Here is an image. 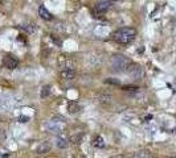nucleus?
Returning a JSON list of instances; mask_svg holds the SVG:
<instances>
[{"mask_svg":"<svg viewBox=\"0 0 176 158\" xmlns=\"http://www.w3.org/2000/svg\"><path fill=\"white\" fill-rule=\"evenodd\" d=\"M28 120H29V117L28 116H23V115H21V116H19V119H17V121L19 123H23V124L28 123Z\"/></svg>","mask_w":176,"mask_h":158,"instance_id":"22","label":"nucleus"},{"mask_svg":"<svg viewBox=\"0 0 176 158\" xmlns=\"http://www.w3.org/2000/svg\"><path fill=\"white\" fill-rule=\"evenodd\" d=\"M133 158H151V155H150L147 152H139V153H136Z\"/></svg>","mask_w":176,"mask_h":158,"instance_id":"19","label":"nucleus"},{"mask_svg":"<svg viewBox=\"0 0 176 158\" xmlns=\"http://www.w3.org/2000/svg\"><path fill=\"white\" fill-rule=\"evenodd\" d=\"M9 155L8 154H3V153H0V158H8Z\"/></svg>","mask_w":176,"mask_h":158,"instance_id":"24","label":"nucleus"},{"mask_svg":"<svg viewBox=\"0 0 176 158\" xmlns=\"http://www.w3.org/2000/svg\"><path fill=\"white\" fill-rule=\"evenodd\" d=\"M93 33H94V36H97L99 38L106 37V36L110 34V26L107 24H102V22L101 24H97L94 26V29H93Z\"/></svg>","mask_w":176,"mask_h":158,"instance_id":"6","label":"nucleus"},{"mask_svg":"<svg viewBox=\"0 0 176 158\" xmlns=\"http://www.w3.org/2000/svg\"><path fill=\"white\" fill-rule=\"evenodd\" d=\"M64 128H65V119L64 117L52 119L45 124V129L49 133H60L64 131Z\"/></svg>","mask_w":176,"mask_h":158,"instance_id":"3","label":"nucleus"},{"mask_svg":"<svg viewBox=\"0 0 176 158\" xmlns=\"http://www.w3.org/2000/svg\"><path fill=\"white\" fill-rule=\"evenodd\" d=\"M38 15H40V17L44 19V20H52V19H53V16L50 15V12H49L45 7H42V5L38 8Z\"/></svg>","mask_w":176,"mask_h":158,"instance_id":"13","label":"nucleus"},{"mask_svg":"<svg viewBox=\"0 0 176 158\" xmlns=\"http://www.w3.org/2000/svg\"><path fill=\"white\" fill-rule=\"evenodd\" d=\"M49 150H50V144H49L48 141H45V142H41L40 145L37 146L36 153H37V154H47Z\"/></svg>","mask_w":176,"mask_h":158,"instance_id":"12","label":"nucleus"},{"mask_svg":"<svg viewBox=\"0 0 176 158\" xmlns=\"http://www.w3.org/2000/svg\"><path fill=\"white\" fill-rule=\"evenodd\" d=\"M3 65H4V67H5V69H8V70H13V69H16V67H17L19 62H17V59H16V58H13V57H5Z\"/></svg>","mask_w":176,"mask_h":158,"instance_id":"8","label":"nucleus"},{"mask_svg":"<svg viewBox=\"0 0 176 158\" xmlns=\"http://www.w3.org/2000/svg\"><path fill=\"white\" fill-rule=\"evenodd\" d=\"M80 109H81V107H80V104L77 102H69L68 103V111H69V113H78Z\"/></svg>","mask_w":176,"mask_h":158,"instance_id":"14","label":"nucleus"},{"mask_svg":"<svg viewBox=\"0 0 176 158\" xmlns=\"http://www.w3.org/2000/svg\"><path fill=\"white\" fill-rule=\"evenodd\" d=\"M110 63H111V67L114 71H121V73L122 71H126L128 69V66L131 65L130 59L123 54H114L111 57Z\"/></svg>","mask_w":176,"mask_h":158,"instance_id":"2","label":"nucleus"},{"mask_svg":"<svg viewBox=\"0 0 176 158\" xmlns=\"http://www.w3.org/2000/svg\"><path fill=\"white\" fill-rule=\"evenodd\" d=\"M109 8H110V3H109V2H99V3L95 5V8L92 11L93 17H95V19L102 17V16H103L105 13L109 11Z\"/></svg>","mask_w":176,"mask_h":158,"instance_id":"4","label":"nucleus"},{"mask_svg":"<svg viewBox=\"0 0 176 158\" xmlns=\"http://www.w3.org/2000/svg\"><path fill=\"white\" fill-rule=\"evenodd\" d=\"M58 66H60L62 70H68V69L69 70H74V67H76L73 59L68 58V57H65V55H60V57H58Z\"/></svg>","mask_w":176,"mask_h":158,"instance_id":"7","label":"nucleus"},{"mask_svg":"<svg viewBox=\"0 0 176 158\" xmlns=\"http://www.w3.org/2000/svg\"><path fill=\"white\" fill-rule=\"evenodd\" d=\"M61 78L64 80H71L76 78V70H61Z\"/></svg>","mask_w":176,"mask_h":158,"instance_id":"11","label":"nucleus"},{"mask_svg":"<svg viewBox=\"0 0 176 158\" xmlns=\"http://www.w3.org/2000/svg\"><path fill=\"white\" fill-rule=\"evenodd\" d=\"M23 29L27 31L28 33H33V32L36 31V25H35L33 22H31V24H25V25H23Z\"/></svg>","mask_w":176,"mask_h":158,"instance_id":"17","label":"nucleus"},{"mask_svg":"<svg viewBox=\"0 0 176 158\" xmlns=\"http://www.w3.org/2000/svg\"><path fill=\"white\" fill-rule=\"evenodd\" d=\"M81 138H82V136H76V137H73V138H71V141L74 142V144H80Z\"/></svg>","mask_w":176,"mask_h":158,"instance_id":"23","label":"nucleus"},{"mask_svg":"<svg viewBox=\"0 0 176 158\" xmlns=\"http://www.w3.org/2000/svg\"><path fill=\"white\" fill-rule=\"evenodd\" d=\"M126 71H127V74H128L131 78H133V79H135V80H140V79H143V77H144L143 69H142L140 66H138V65H130Z\"/></svg>","mask_w":176,"mask_h":158,"instance_id":"5","label":"nucleus"},{"mask_svg":"<svg viewBox=\"0 0 176 158\" xmlns=\"http://www.w3.org/2000/svg\"><path fill=\"white\" fill-rule=\"evenodd\" d=\"M107 2L110 3V2H118V0H107Z\"/></svg>","mask_w":176,"mask_h":158,"instance_id":"25","label":"nucleus"},{"mask_svg":"<svg viewBox=\"0 0 176 158\" xmlns=\"http://www.w3.org/2000/svg\"><path fill=\"white\" fill-rule=\"evenodd\" d=\"M136 36V31L134 28H122L113 33V40L119 44H130Z\"/></svg>","mask_w":176,"mask_h":158,"instance_id":"1","label":"nucleus"},{"mask_svg":"<svg viewBox=\"0 0 176 158\" xmlns=\"http://www.w3.org/2000/svg\"><path fill=\"white\" fill-rule=\"evenodd\" d=\"M56 145H57V148H60V149H66L69 146V138L66 136L60 134L57 137V140H56Z\"/></svg>","mask_w":176,"mask_h":158,"instance_id":"10","label":"nucleus"},{"mask_svg":"<svg viewBox=\"0 0 176 158\" xmlns=\"http://www.w3.org/2000/svg\"><path fill=\"white\" fill-rule=\"evenodd\" d=\"M139 88L135 87V86H125L123 87V91L125 92H128V94H133V92H136Z\"/></svg>","mask_w":176,"mask_h":158,"instance_id":"18","label":"nucleus"},{"mask_svg":"<svg viewBox=\"0 0 176 158\" xmlns=\"http://www.w3.org/2000/svg\"><path fill=\"white\" fill-rule=\"evenodd\" d=\"M97 100L101 103V104H103V106H107L113 102V96L110 94H106V92H102L97 96Z\"/></svg>","mask_w":176,"mask_h":158,"instance_id":"9","label":"nucleus"},{"mask_svg":"<svg viewBox=\"0 0 176 158\" xmlns=\"http://www.w3.org/2000/svg\"><path fill=\"white\" fill-rule=\"evenodd\" d=\"M50 92H52L50 86H44V87L41 88V91H40V97L41 99H45V97H48L50 95Z\"/></svg>","mask_w":176,"mask_h":158,"instance_id":"16","label":"nucleus"},{"mask_svg":"<svg viewBox=\"0 0 176 158\" xmlns=\"http://www.w3.org/2000/svg\"><path fill=\"white\" fill-rule=\"evenodd\" d=\"M50 40L53 41V44H56L57 46H61V45H62V42H61V40H60V38H58L57 36H53V34H52V36H50Z\"/></svg>","mask_w":176,"mask_h":158,"instance_id":"21","label":"nucleus"},{"mask_svg":"<svg viewBox=\"0 0 176 158\" xmlns=\"http://www.w3.org/2000/svg\"><path fill=\"white\" fill-rule=\"evenodd\" d=\"M105 83L107 84H113V86H119L121 82L118 79H114V78H109V79H105Z\"/></svg>","mask_w":176,"mask_h":158,"instance_id":"20","label":"nucleus"},{"mask_svg":"<svg viewBox=\"0 0 176 158\" xmlns=\"http://www.w3.org/2000/svg\"><path fill=\"white\" fill-rule=\"evenodd\" d=\"M93 145L95 146V148H98V149H102V148H105V140H103V137L102 136H97L94 140H93Z\"/></svg>","mask_w":176,"mask_h":158,"instance_id":"15","label":"nucleus"}]
</instances>
